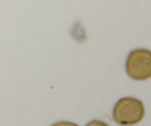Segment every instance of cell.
<instances>
[{"instance_id":"3","label":"cell","mask_w":151,"mask_h":126,"mask_svg":"<svg viewBox=\"0 0 151 126\" xmlns=\"http://www.w3.org/2000/svg\"><path fill=\"white\" fill-rule=\"evenodd\" d=\"M50 126H79L78 124L69 121H59Z\"/></svg>"},{"instance_id":"4","label":"cell","mask_w":151,"mask_h":126,"mask_svg":"<svg viewBox=\"0 0 151 126\" xmlns=\"http://www.w3.org/2000/svg\"><path fill=\"white\" fill-rule=\"evenodd\" d=\"M86 126H109L108 124H106V122H102L100 120H94L91 121L90 122H88Z\"/></svg>"},{"instance_id":"1","label":"cell","mask_w":151,"mask_h":126,"mask_svg":"<svg viewBox=\"0 0 151 126\" xmlns=\"http://www.w3.org/2000/svg\"><path fill=\"white\" fill-rule=\"evenodd\" d=\"M144 115V105L135 97H122L114 106L113 118L119 125H135L142 120Z\"/></svg>"},{"instance_id":"2","label":"cell","mask_w":151,"mask_h":126,"mask_svg":"<svg viewBox=\"0 0 151 126\" xmlns=\"http://www.w3.org/2000/svg\"><path fill=\"white\" fill-rule=\"evenodd\" d=\"M125 70L136 81H145L151 77V52L145 48L132 50L127 57Z\"/></svg>"}]
</instances>
